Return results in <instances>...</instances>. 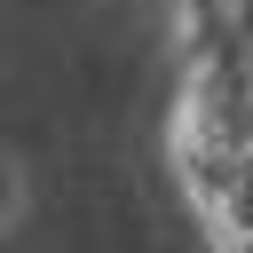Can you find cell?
<instances>
[{
  "mask_svg": "<svg viewBox=\"0 0 253 253\" xmlns=\"http://www.w3.org/2000/svg\"><path fill=\"white\" fill-rule=\"evenodd\" d=\"M0 213H8V166H0Z\"/></svg>",
  "mask_w": 253,
  "mask_h": 253,
  "instance_id": "1",
  "label": "cell"
}]
</instances>
